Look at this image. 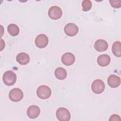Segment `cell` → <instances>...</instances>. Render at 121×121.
<instances>
[{
  "label": "cell",
  "instance_id": "1",
  "mask_svg": "<svg viewBox=\"0 0 121 121\" xmlns=\"http://www.w3.org/2000/svg\"><path fill=\"white\" fill-rule=\"evenodd\" d=\"M3 82L8 86H13L15 84L17 80V75L13 71L8 70L6 71L2 77Z\"/></svg>",
  "mask_w": 121,
  "mask_h": 121
},
{
  "label": "cell",
  "instance_id": "2",
  "mask_svg": "<svg viewBox=\"0 0 121 121\" xmlns=\"http://www.w3.org/2000/svg\"><path fill=\"white\" fill-rule=\"evenodd\" d=\"M52 91L51 88L46 85L39 86L36 91V94L38 97L42 99H47L51 95Z\"/></svg>",
  "mask_w": 121,
  "mask_h": 121
},
{
  "label": "cell",
  "instance_id": "3",
  "mask_svg": "<svg viewBox=\"0 0 121 121\" xmlns=\"http://www.w3.org/2000/svg\"><path fill=\"white\" fill-rule=\"evenodd\" d=\"M23 91L18 88L12 89L9 94V97L10 100L14 102H17L21 101L23 98Z\"/></svg>",
  "mask_w": 121,
  "mask_h": 121
},
{
  "label": "cell",
  "instance_id": "4",
  "mask_svg": "<svg viewBox=\"0 0 121 121\" xmlns=\"http://www.w3.org/2000/svg\"><path fill=\"white\" fill-rule=\"evenodd\" d=\"M57 118L60 121H69L70 119V113L64 107L59 108L56 113Z\"/></svg>",
  "mask_w": 121,
  "mask_h": 121
},
{
  "label": "cell",
  "instance_id": "5",
  "mask_svg": "<svg viewBox=\"0 0 121 121\" xmlns=\"http://www.w3.org/2000/svg\"><path fill=\"white\" fill-rule=\"evenodd\" d=\"M92 91L96 94H101L105 89V84L104 82L99 79L95 80L91 85Z\"/></svg>",
  "mask_w": 121,
  "mask_h": 121
},
{
  "label": "cell",
  "instance_id": "6",
  "mask_svg": "<svg viewBox=\"0 0 121 121\" xmlns=\"http://www.w3.org/2000/svg\"><path fill=\"white\" fill-rule=\"evenodd\" d=\"M48 14L50 18L53 20H57L61 17L62 11L59 7L53 6L50 8Z\"/></svg>",
  "mask_w": 121,
  "mask_h": 121
},
{
  "label": "cell",
  "instance_id": "7",
  "mask_svg": "<svg viewBox=\"0 0 121 121\" xmlns=\"http://www.w3.org/2000/svg\"><path fill=\"white\" fill-rule=\"evenodd\" d=\"M48 38L44 34H40L38 35L35 39V44L39 48L45 47L48 43Z\"/></svg>",
  "mask_w": 121,
  "mask_h": 121
},
{
  "label": "cell",
  "instance_id": "8",
  "mask_svg": "<svg viewBox=\"0 0 121 121\" xmlns=\"http://www.w3.org/2000/svg\"><path fill=\"white\" fill-rule=\"evenodd\" d=\"M64 31L67 35L73 36L76 35L78 33V27L74 23H68L65 26Z\"/></svg>",
  "mask_w": 121,
  "mask_h": 121
},
{
  "label": "cell",
  "instance_id": "9",
  "mask_svg": "<svg viewBox=\"0 0 121 121\" xmlns=\"http://www.w3.org/2000/svg\"><path fill=\"white\" fill-rule=\"evenodd\" d=\"M61 60L63 64L66 66L72 65L75 60L74 55L71 52H66L61 57Z\"/></svg>",
  "mask_w": 121,
  "mask_h": 121
},
{
  "label": "cell",
  "instance_id": "10",
  "mask_svg": "<svg viewBox=\"0 0 121 121\" xmlns=\"http://www.w3.org/2000/svg\"><path fill=\"white\" fill-rule=\"evenodd\" d=\"M107 83L110 87L116 88L121 84V78L114 74L110 75L108 78Z\"/></svg>",
  "mask_w": 121,
  "mask_h": 121
},
{
  "label": "cell",
  "instance_id": "11",
  "mask_svg": "<svg viewBox=\"0 0 121 121\" xmlns=\"http://www.w3.org/2000/svg\"><path fill=\"white\" fill-rule=\"evenodd\" d=\"M27 115L30 119L36 118L40 113L39 107L35 105L30 106L27 109Z\"/></svg>",
  "mask_w": 121,
  "mask_h": 121
},
{
  "label": "cell",
  "instance_id": "12",
  "mask_svg": "<svg viewBox=\"0 0 121 121\" xmlns=\"http://www.w3.org/2000/svg\"><path fill=\"white\" fill-rule=\"evenodd\" d=\"M94 48L96 51L100 52L105 51L108 48L107 42L103 39H98L94 44Z\"/></svg>",
  "mask_w": 121,
  "mask_h": 121
},
{
  "label": "cell",
  "instance_id": "13",
  "mask_svg": "<svg viewBox=\"0 0 121 121\" xmlns=\"http://www.w3.org/2000/svg\"><path fill=\"white\" fill-rule=\"evenodd\" d=\"M17 61L21 65L27 64L30 61L29 55L25 52H20L16 57Z\"/></svg>",
  "mask_w": 121,
  "mask_h": 121
},
{
  "label": "cell",
  "instance_id": "14",
  "mask_svg": "<svg viewBox=\"0 0 121 121\" xmlns=\"http://www.w3.org/2000/svg\"><path fill=\"white\" fill-rule=\"evenodd\" d=\"M111 62V58L109 55L104 54L99 55L97 59V62L101 67L108 66Z\"/></svg>",
  "mask_w": 121,
  "mask_h": 121
},
{
  "label": "cell",
  "instance_id": "15",
  "mask_svg": "<svg viewBox=\"0 0 121 121\" xmlns=\"http://www.w3.org/2000/svg\"><path fill=\"white\" fill-rule=\"evenodd\" d=\"M54 75L57 79L59 80H63L67 77V73L65 69L62 67H58L55 69Z\"/></svg>",
  "mask_w": 121,
  "mask_h": 121
},
{
  "label": "cell",
  "instance_id": "16",
  "mask_svg": "<svg viewBox=\"0 0 121 121\" xmlns=\"http://www.w3.org/2000/svg\"><path fill=\"white\" fill-rule=\"evenodd\" d=\"M112 51L115 56L118 57L121 56V43L120 41H116L113 43Z\"/></svg>",
  "mask_w": 121,
  "mask_h": 121
},
{
  "label": "cell",
  "instance_id": "17",
  "mask_svg": "<svg viewBox=\"0 0 121 121\" xmlns=\"http://www.w3.org/2000/svg\"><path fill=\"white\" fill-rule=\"evenodd\" d=\"M7 30L9 34L13 36L17 35L19 33V28L18 26L14 24H9L8 26Z\"/></svg>",
  "mask_w": 121,
  "mask_h": 121
},
{
  "label": "cell",
  "instance_id": "18",
  "mask_svg": "<svg viewBox=\"0 0 121 121\" xmlns=\"http://www.w3.org/2000/svg\"><path fill=\"white\" fill-rule=\"evenodd\" d=\"M92 6V2L89 0H85L82 2V10L84 11H87L89 10Z\"/></svg>",
  "mask_w": 121,
  "mask_h": 121
},
{
  "label": "cell",
  "instance_id": "19",
  "mask_svg": "<svg viewBox=\"0 0 121 121\" xmlns=\"http://www.w3.org/2000/svg\"><path fill=\"white\" fill-rule=\"evenodd\" d=\"M111 5L114 8H120L121 6V1L119 0H109Z\"/></svg>",
  "mask_w": 121,
  "mask_h": 121
},
{
  "label": "cell",
  "instance_id": "20",
  "mask_svg": "<svg viewBox=\"0 0 121 121\" xmlns=\"http://www.w3.org/2000/svg\"><path fill=\"white\" fill-rule=\"evenodd\" d=\"M109 121H121V118L118 115L112 114L110 116Z\"/></svg>",
  "mask_w": 121,
  "mask_h": 121
}]
</instances>
